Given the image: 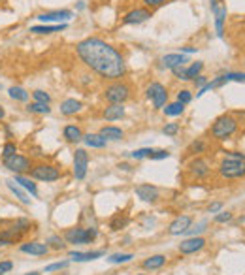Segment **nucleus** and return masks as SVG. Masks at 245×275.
<instances>
[{"label":"nucleus","instance_id":"1","mask_svg":"<svg viewBox=\"0 0 245 275\" xmlns=\"http://www.w3.org/2000/svg\"><path fill=\"white\" fill-rule=\"evenodd\" d=\"M76 53L85 66L106 79H119L126 72L122 55L100 38H85L76 46Z\"/></svg>","mask_w":245,"mask_h":275},{"label":"nucleus","instance_id":"2","mask_svg":"<svg viewBox=\"0 0 245 275\" xmlns=\"http://www.w3.org/2000/svg\"><path fill=\"white\" fill-rule=\"evenodd\" d=\"M219 172L227 179H236L245 175V155L242 153H228V156L221 162Z\"/></svg>","mask_w":245,"mask_h":275},{"label":"nucleus","instance_id":"3","mask_svg":"<svg viewBox=\"0 0 245 275\" xmlns=\"http://www.w3.org/2000/svg\"><path fill=\"white\" fill-rule=\"evenodd\" d=\"M98 236V230L94 226L91 228H68L64 232V241L66 243H72V245H87V243H92Z\"/></svg>","mask_w":245,"mask_h":275},{"label":"nucleus","instance_id":"4","mask_svg":"<svg viewBox=\"0 0 245 275\" xmlns=\"http://www.w3.org/2000/svg\"><path fill=\"white\" fill-rule=\"evenodd\" d=\"M236 128H238V121L234 119L232 115H221L213 122L211 134H213L215 139H227L236 132Z\"/></svg>","mask_w":245,"mask_h":275},{"label":"nucleus","instance_id":"5","mask_svg":"<svg viewBox=\"0 0 245 275\" xmlns=\"http://www.w3.org/2000/svg\"><path fill=\"white\" fill-rule=\"evenodd\" d=\"M2 164H4L6 170L14 172L15 175H25V173L31 172V168H32L31 158L25 155H19V153L8 156V158H2Z\"/></svg>","mask_w":245,"mask_h":275},{"label":"nucleus","instance_id":"6","mask_svg":"<svg viewBox=\"0 0 245 275\" xmlns=\"http://www.w3.org/2000/svg\"><path fill=\"white\" fill-rule=\"evenodd\" d=\"M128 96H130V87L122 81H115L106 87L104 91V98L109 104H122L124 100H128Z\"/></svg>","mask_w":245,"mask_h":275},{"label":"nucleus","instance_id":"7","mask_svg":"<svg viewBox=\"0 0 245 275\" xmlns=\"http://www.w3.org/2000/svg\"><path fill=\"white\" fill-rule=\"evenodd\" d=\"M31 177L38 179V181H44V183H53V181H59L61 179V172L59 168H55L53 164H36L31 168Z\"/></svg>","mask_w":245,"mask_h":275},{"label":"nucleus","instance_id":"8","mask_svg":"<svg viewBox=\"0 0 245 275\" xmlns=\"http://www.w3.org/2000/svg\"><path fill=\"white\" fill-rule=\"evenodd\" d=\"M145 94H147V98H151V102L155 107H164L166 102H168V92H166V87L162 85V83H151V85L147 87V91H145Z\"/></svg>","mask_w":245,"mask_h":275},{"label":"nucleus","instance_id":"9","mask_svg":"<svg viewBox=\"0 0 245 275\" xmlns=\"http://www.w3.org/2000/svg\"><path fill=\"white\" fill-rule=\"evenodd\" d=\"M87 168H89V155L85 149H76L74 153V175L76 179H85L87 175Z\"/></svg>","mask_w":245,"mask_h":275},{"label":"nucleus","instance_id":"10","mask_svg":"<svg viewBox=\"0 0 245 275\" xmlns=\"http://www.w3.org/2000/svg\"><path fill=\"white\" fill-rule=\"evenodd\" d=\"M19 251L25 255H32V257H46L49 253V247L47 243H42V241H25L19 245Z\"/></svg>","mask_w":245,"mask_h":275},{"label":"nucleus","instance_id":"11","mask_svg":"<svg viewBox=\"0 0 245 275\" xmlns=\"http://www.w3.org/2000/svg\"><path fill=\"white\" fill-rule=\"evenodd\" d=\"M204 245H206V240H204V238L193 236V238H189V240L179 243V253H181V255H194V253L202 251Z\"/></svg>","mask_w":245,"mask_h":275},{"label":"nucleus","instance_id":"12","mask_svg":"<svg viewBox=\"0 0 245 275\" xmlns=\"http://www.w3.org/2000/svg\"><path fill=\"white\" fill-rule=\"evenodd\" d=\"M136 196L140 198L141 202H147V204H155L158 200V189L155 185H149V183H143L136 187Z\"/></svg>","mask_w":245,"mask_h":275},{"label":"nucleus","instance_id":"13","mask_svg":"<svg viewBox=\"0 0 245 275\" xmlns=\"http://www.w3.org/2000/svg\"><path fill=\"white\" fill-rule=\"evenodd\" d=\"M70 10H55V12H46V14H40L38 19L42 23H66L68 19H72Z\"/></svg>","mask_w":245,"mask_h":275},{"label":"nucleus","instance_id":"14","mask_svg":"<svg viewBox=\"0 0 245 275\" xmlns=\"http://www.w3.org/2000/svg\"><path fill=\"white\" fill-rule=\"evenodd\" d=\"M191 224H193V219L189 215H181V217L174 219L172 224L168 226V234L170 236H181L191 228Z\"/></svg>","mask_w":245,"mask_h":275},{"label":"nucleus","instance_id":"15","mask_svg":"<svg viewBox=\"0 0 245 275\" xmlns=\"http://www.w3.org/2000/svg\"><path fill=\"white\" fill-rule=\"evenodd\" d=\"M151 17V12L147 8H136L132 12H128L124 17H122V25H136V23H143Z\"/></svg>","mask_w":245,"mask_h":275},{"label":"nucleus","instance_id":"16","mask_svg":"<svg viewBox=\"0 0 245 275\" xmlns=\"http://www.w3.org/2000/svg\"><path fill=\"white\" fill-rule=\"evenodd\" d=\"M189 172L193 173V177L196 179H202V177H208L211 172L210 164H208V160H204V158H194L193 162L189 164Z\"/></svg>","mask_w":245,"mask_h":275},{"label":"nucleus","instance_id":"17","mask_svg":"<svg viewBox=\"0 0 245 275\" xmlns=\"http://www.w3.org/2000/svg\"><path fill=\"white\" fill-rule=\"evenodd\" d=\"M185 62H189V59H187L183 53H170V55H164V57H162V66H164V68L174 70L175 66H183Z\"/></svg>","mask_w":245,"mask_h":275},{"label":"nucleus","instance_id":"18","mask_svg":"<svg viewBox=\"0 0 245 275\" xmlns=\"http://www.w3.org/2000/svg\"><path fill=\"white\" fill-rule=\"evenodd\" d=\"M6 187L10 189V192H12V194H14L15 198H17L21 204H25V206H29V204H31V198L27 196L25 189H21V187H19V185L15 183V181H14V179H6Z\"/></svg>","mask_w":245,"mask_h":275},{"label":"nucleus","instance_id":"19","mask_svg":"<svg viewBox=\"0 0 245 275\" xmlns=\"http://www.w3.org/2000/svg\"><path fill=\"white\" fill-rule=\"evenodd\" d=\"M62 136H64V139H66L68 143H77V141L83 139V132H81V128L76 126V124H66V126L62 128Z\"/></svg>","mask_w":245,"mask_h":275},{"label":"nucleus","instance_id":"20","mask_svg":"<svg viewBox=\"0 0 245 275\" xmlns=\"http://www.w3.org/2000/svg\"><path fill=\"white\" fill-rule=\"evenodd\" d=\"M211 12H213V15H215L217 36L223 38V34H225V32H223V31H225V29H223V23H225V17H227V6H221V8H219V6L215 4V6H211Z\"/></svg>","mask_w":245,"mask_h":275},{"label":"nucleus","instance_id":"21","mask_svg":"<svg viewBox=\"0 0 245 275\" xmlns=\"http://www.w3.org/2000/svg\"><path fill=\"white\" fill-rule=\"evenodd\" d=\"M81 107H83V104L79 102V100H76V98H66L64 102L61 104V113L62 115H76L77 111H81Z\"/></svg>","mask_w":245,"mask_h":275},{"label":"nucleus","instance_id":"22","mask_svg":"<svg viewBox=\"0 0 245 275\" xmlns=\"http://www.w3.org/2000/svg\"><path fill=\"white\" fill-rule=\"evenodd\" d=\"M66 29V23H57V25H38L31 27V32L34 34H53V32H61Z\"/></svg>","mask_w":245,"mask_h":275},{"label":"nucleus","instance_id":"23","mask_svg":"<svg viewBox=\"0 0 245 275\" xmlns=\"http://www.w3.org/2000/svg\"><path fill=\"white\" fill-rule=\"evenodd\" d=\"M106 253L104 251H91V253H79V251H72L70 260L74 262H89V260H96V258H102Z\"/></svg>","mask_w":245,"mask_h":275},{"label":"nucleus","instance_id":"24","mask_svg":"<svg viewBox=\"0 0 245 275\" xmlns=\"http://www.w3.org/2000/svg\"><path fill=\"white\" fill-rule=\"evenodd\" d=\"M124 117V107L122 104H109L104 109V119L106 121H117Z\"/></svg>","mask_w":245,"mask_h":275},{"label":"nucleus","instance_id":"25","mask_svg":"<svg viewBox=\"0 0 245 275\" xmlns=\"http://www.w3.org/2000/svg\"><path fill=\"white\" fill-rule=\"evenodd\" d=\"M14 181L17 183L21 189H25L27 192H31L34 198H38V187H36V183L31 177H27V175H15Z\"/></svg>","mask_w":245,"mask_h":275},{"label":"nucleus","instance_id":"26","mask_svg":"<svg viewBox=\"0 0 245 275\" xmlns=\"http://www.w3.org/2000/svg\"><path fill=\"white\" fill-rule=\"evenodd\" d=\"M166 264V257L164 255H153V257L145 258L143 262H141V268L143 270H158V268H162Z\"/></svg>","mask_w":245,"mask_h":275},{"label":"nucleus","instance_id":"27","mask_svg":"<svg viewBox=\"0 0 245 275\" xmlns=\"http://www.w3.org/2000/svg\"><path fill=\"white\" fill-rule=\"evenodd\" d=\"M12 228L19 232L21 236H25V234H29L31 230H32V223H31V219H27V217H19L15 219L14 223H12Z\"/></svg>","mask_w":245,"mask_h":275},{"label":"nucleus","instance_id":"28","mask_svg":"<svg viewBox=\"0 0 245 275\" xmlns=\"http://www.w3.org/2000/svg\"><path fill=\"white\" fill-rule=\"evenodd\" d=\"M102 138L106 139H113V141H117V139H122V130L121 128H117V126H102L100 128V132H98Z\"/></svg>","mask_w":245,"mask_h":275},{"label":"nucleus","instance_id":"29","mask_svg":"<svg viewBox=\"0 0 245 275\" xmlns=\"http://www.w3.org/2000/svg\"><path fill=\"white\" fill-rule=\"evenodd\" d=\"M128 215L124 213V211H119V213H115L113 215V219H111V223H109V228L111 230H121V228H124L126 224H128Z\"/></svg>","mask_w":245,"mask_h":275},{"label":"nucleus","instance_id":"30","mask_svg":"<svg viewBox=\"0 0 245 275\" xmlns=\"http://www.w3.org/2000/svg\"><path fill=\"white\" fill-rule=\"evenodd\" d=\"M83 139H85V143L89 147H94V149H102L107 143V139L102 138L100 134H87V136H83Z\"/></svg>","mask_w":245,"mask_h":275},{"label":"nucleus","instance_id":"31","mask_svg":"<svg viewBox=\"0 0 245 275\" xmlns=\"http://www.w3.org/2000/svg\"><path fill=\"white\" fill-rule=\"evenodd\" d=\"M27 111H29V113H40V115H47V113H51V107H49V104L31 102L29 106H27Z\"/></svg>","mask_w":245,"mask_h":275},{"label":"nucleus","instance_id":"32","mask_svg":"<svg viewBox=\"0 0 245 275\" xmlns=\"http://www.w3.org/2000/svg\"><path fill=\"white\" fill-rule=\"evenodd\" d=\"M183 111H185V104H181V102L166 104V107H164V115H168V117H177V115H181Z\"/></svg>","mask_w":245,"mask_h":275},{"label":"nucleus","instance_id":"33","mask_svg":"<svg viewBox=\"0 0 245 275\" xmlns=\"http://www.w3.org/2000/svg\"><path fill=\"white\" fill-rule=\"evenodd\" d=\"M8 92H10V96H12L14 100H17V102H27V100H29V92H27L23 87H10Z\"/></svg>","mask_w":245,"mask_h":275},{"label":"nucleus","instance_id":"34","mask_svg":"<svg viewBox=\"0 0 245 275\" xmlns=\"http://www.w3.org/2000/svg\"><path fill=\"white\" fill-rule=\"evenodd\" d=\"M46 243H47V247H49V249H53V251H62V249L66 247L64 240H62L61 236H57V234H51V236L46 240Z\"/></svg>","mask_w":245,"mask_h":275},{"label":"nucleus","instance_id":"35","mask_svg":"<svg viewBox=\"0 0 245 275\" xmlns=\"http://www.w3.org/2000/svg\"><path fill=\"white\" fill-rule=\"evenodd\" d=\"M202 68H204V62L196 61V62H193L191 66H187V68H185V77H187V79H194L196 76H200Z\"/></svg>","mask_w":245,"mask_h":275},{"label":"nucleus","instance_id":"36","mask_svg":"<svg viewBox=\"0 0 245 275\" xmlns=\"http://www.w3.org/2000/svg\"><path fill=\"white\" fill-rule=\"evenodd\" d=\"M132 258H134V255H130V253H115V255L107 257V262H109V264H126V262H130Z\"/></svg>","mask_w":245,"mask_h":275},{"label":"nucleus","instance_id":"37","mask_svg":"<svg viewBox=\"0 0 245 275\" xmlns=\"http://www.w3.org/2000/svg\"><path fill=\"white\" fill-rule=\"evenodd\" d=\"M17 153V145L14 141H6L4 147H2V158H8V156L15 155Z\"/></svg>","mask_w":245,"mask_h":275},{"label":"nucleus","instance_id":"38","mask_svg":"<svg viewBox=\"0 0 245 275\" xmlns=\"http://www.w3.org/2000/svg\"><path fill=\"white\" fill-rule=\"evenodd\" d=\"M32 98H34V102H42V104H49L51 102V96H49V92H46V91H34L32 92Z\"/></svg>","mask_w":245,"mask_h":275},{"label":"nucleus","instance_id":"39","mask_svg":"<svg viewBox=\"0 0 245 275\" xmlns=\"http://www.w3.org/2000/svg\"><path fill=\"white\" fill-rule=\"evenodd\" d=\"M204 149H206V143H204L202 139H198V141H193V143H191V147L187 149V153H189V155H194V153H202Z\"/></svg>","mask_w":245,"mask_h":275},{"label":"nucleus","instance_id":"40","mask_svg":"<svg viewBox=\"0 0 245 275\" xmlns=\"http://www.w3.org/2000/svg\"><path fill=\"white\" fill-rule=\"evenodd\" d=\"M206 226H208V221H202V223H198L196 226H193V228H189L185 234H189L191 238H193V236H198L200 232H204V230H206Z\"/></svg>","mask_w":245,"mask_h":275},{"label":"nucleus","instance_id":"41","mask_svg":"<svg viewBox=\"0 0 245 275\" xmlns=\"http://www.w3.org/2000/svg\"><path fill=\"white\" fill-rule=\"evenodd\" d=\"M68 260H62V262H53L49 266H46V272L49 274V272H57V270H64V268H68Z\"/></svg>","mask_w":245,"mask_h":275},{"label":"nucleus","instance_id":"42","mask_svg":"<svg viewBox=\"0 0 245 275\" xmlns=\"http://www.w3.org/2000/svg\"><path fill=\"white\" fill-rule=\"evenodd\" d=\"M151 153H153V149H149V147H141V149H136V151L132 153V158H136V160H140V158H149Z\"/></svg>","mask_w":245,"mask_h":275},{"label":"nucleus","instance_id":"43","mask_svg":"<svg viewBox=\"0 0 245 275\" xmlns=\"http://www.w3.org/2000/svg\"><path fill=\"white\" fill-rule=\"evenodd\" d=\"M162 132H164L166 136H175V134L179 132V124H177V122H170V124H166V126L162 128Z\"/></svg>","mask_w":245,"mask_h":275},{"label":"nucleus","instance_id":"44","mask_svg":"<svg viewBox=\"0 0 245 275\" xmlns=\"http://www.w3.org/2000/svg\"><path fill=\"white\" fill-rule=\"evenodd\" d=\"M12 270H14V262H12V260H2V262H0V275L10 274Z\"/></svg>","mask_w":245,"mask_h":275},{"label":"nucleus","instance_id":"45","mask_svg":"<svg viewBox=\"0 0 245 275\" xmlns=\"http://www.w3.org/2000/svg\"><path fill=\"white\" fill-rule=\"evenodd\" d=\"M170 156V153L166 151V149H157V151H153L151 155H149V158L151 160H162V158H168Z\"/></svg>","mask_w":245,"mask_h":275},{"label":"nucleus","instance_id":"46","mask_svg":"<svg viewBox=\"0 0 245 275\" xmlns=\"http://www.w3.org/2000/svg\"><path fill=\"white\" fill-rule=\"evenodd\" d=\"M228 221H232V213L228 211H219L215 215V223H228Z\"/></svg>","mask_w":245,"mask_h":275},{"label":"nucleus","instance_id":"47","mask_svg":"<svg viewBox=\"0 0 245 275\" xmlns=\"http://www.w3.org/2000/svg\"><path fill=\"white\" fill-rule=\"evenodd\" d=\"M191 100H193V94H191V92H189L187 89H185V91H181V92L177 94V102H181V104H189V102H191Z\"/></svg>","mask_w":245,"mask_h":275},{"label":"nucleus","instance_id":"48","mask_svg":"<svg viewBox=\"0 0 245 275\" xmlns=\"http://www.w3.org/2000/svg\"><path fill=\"white\" fill-rule=\"evenodd\" d=\"M225 77H227V81H244L245 83V74H232V72H228V74H225Z\"/></svg>","mask_w":245,"mask_h":275},{"label":"nucleus","instance_id":"49","mask_svg":"<svg viewBox=\"0 0 245 275\" xmlns=\"http://www.w3.org/2000/svg\"><path fill=\"white\" fill-rule=\"evenodd\" d=\"M172 72H174V76L177 77V79H183V81H187V77H185V68H183V66H175Z\"/></svg>","mask_w":245,"mask_h":275},{"label":"nucleus","instance_id":"50","mask_svg":"<svg viewBox=\"0 0 245 275\" xmlns=\"http://www.w3.org/2000/svg\"><path fill=\"white\" fill-rule=\"evenodd\" d=\"M193 81H194V85L198 87V89H202V87L208 83V77H204V76H196Z\"/></svg>","mask_w":245,"mask_h":275},{"label":"nucleus","instance_id":"51","mask_svg":"<svg viewBox=\"0 0 245 275\" xmlns=\"http://www.w3.org/2000/svg\"><path fill=\"white\" fill-rule=\"evenodd\" d=\"M166 0H143V4L145 6H149V8H158V6H162Z\"/></svg>","mask_w":245,"mask_h":275},{"label":"nucleus","instance_id":"52","mask_svg":"<svg viewBox=\"0 0 245 275\" xmlns=\"http://www.w3.org/2000/svg\"><path fill=\"white\" fill-rule=\"evenodd\" d=\"M221 209H223V204H219V202H215V204H211V206L208 207L210 213H219Z\"/></svg>","mask_w":245,"mask_h":275},{"label":"nucleus","instance_id":"53","mask_svg":"<svg viewBox=\"0 0 245 275\" xmlns=\"http://www.w3.org/2000/svg\"><path fill=\"white\" fill-rule=\"evenodd\" d=\"M15 241L14 240H6V238H0V249H4V247H10V245H14Z\"/></svg>","mask_w":245,"mask_h":275},{"label":"nucleus","instance_id":"54","mask_svg":"<svg viewBox=\"0 0 245 275\" xmlns=\"http://www.w3.org/2000/svg\"><path fill=\"white\" fill-rule=\"evenodd\" d=\"M181 51L183 53H194L196 51V47H181Z\"/></svg>","mask_w":245,"mask_h":275},{"label":"nucleus","instance_id":"55","mask_svg":"<svg viewBox=\"0 0 245 275\" xmlns=\"http://www.w3.org/2000/svg\"><path fill=\"white\" fill-rule=\"evenodd\" d=\"M4 117H6V109H4V106L0 104V121L4 119Z\"/></svg>","mask_w":245,"mask_h":275},{"label":"nucleus","instance_id":"56","mask_svg":"<svg viewBox=\"0 0 245 275\" xmlns=\"http://www.w3.org/2000/svg\"><path fill=\"white\" fill-rule=\"evenodd\" d=\"M77 10H85V2H79V4H77Z\"/></svg>","mask_w":245,"mask_h":275},{"label":"nucleus","instance_id":"57","mask_svg":"<svg viewBox=\"0 0 245 275\" xmlns=\"http://www.w3.org/2000/svg\"><path fill=\"white\" fill-rule=\"evenodd\" d=\"M25 275H42L40 272H31V274H25Z\"/></svg>","mask_w":245,"mask_h":275},{"label":"nucleus","instance_id":"58","mask_svg":"<svg viewBox=\"0 0 245 275\" xmlns=\"http://www.w3.org/2000/svg\"><path fill=\"white\" fill-rule=\"evenodd\" d=\"M140 275H145V274H140Z\"/></svg>","mask_w":245,"mask_h":275},{"label":"nucleus","instance_id":"59","mask_svg":"<svg viewBox=\"0 0 245 275\" xmlns=\"http://www.w3.org/2000/svg\"><path fill=\"white\" fill-rule=\"evenodd\" d=\"M0 2H2V0H0Z\"/></svg>","mask_w":245,"mask_h":275}]
</instances>
